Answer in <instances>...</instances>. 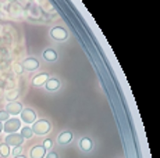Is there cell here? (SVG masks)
<instances>
[{"label":"cell","mask_w":160,"mask_h":158,"mask_svg":"<svg viewBox=\"0 0 160 158\" xmlns=\"http://www.w3.org/2000/svg\"><path fill=\"white\" fill-rule=\"evenodd\" d=\"M31 129H32L33 135L45 136L52 130V123L49 122L48 119H45V118H41V119H36L35 122L32 123Z\"/></svg>","instance_id":"obj_1"},{"label":"cell","mask_w":160,"mask_h":158,"mask_svg":"<svg viewBox=\"0 0 160 158\" xmlns=\"http://www.w3.org/2000/svg\"><path fill=\"white\" fill-rule=\"evenodd\" d=\"M21 119L20 118H8L6 122H3V132L6 135H10V133H17L21 129Z\"/></svg>","instance_id":"obj_2"},{"label":"cell","mask_w":160,"mask_h":158,"mask_svg":"<svg viewBox=\"0 0 160 158\" xmlns=\"http://www.w3.org/2000/svg\"><path fill=\"white\" fill-rule=\"evenodd\" d=\"M20 118H21V122L27 123V125H32L36 121L38 115H36L35 110L27 107V108H22V111H21V114H20Z\"/></svg>","instance_id":"obj_3"},{"label":"cell","mask_w":160,"mask_h":158,"mask_svg":"<svg viewBox=\"0 0 160 158\" xmlns=\"http://www.w3.org/2000/svg\"><path fill=\"white\" fill-rule=\"evenodd\" d=\"M4 143L8 144L11 148L13 147H21L24 143V137L20 135V133H10V135H6L4 137Z\"/></svg>","instance_id":"obj_4"},{"label":"cell","mask_w":160,"mask_h":158,"mask_svg":"<svg viewBox=\"0 0 160 158\" xmlns=\"http://www.w3.org/2000/svg\"><path fill=\"white\" fill-rule=\"evenodd\" d=\"M24 105L21 104L20 101H8L7 104H6V108L4 110L7 111V114L10 115V117H18V115L21 114V111H22Z\"/></svg>","instance_id":"obj_5"},{"label":"cell","mask_w":160,"mask_h":158,"mask_svg":"<svg viewBox=\"0 0 160 158\" xmlns=\"http://www.w3.org/2000/svg\"><path fill=\"white\" fill-rule=\"evenodd\" d=\"M50 38L54 39V40L57 42H63L67 39V36H68V33H67L66 28H63V26H54V28L50 29Z\"/></svg>","instance_id":"obj_6"},{"label":"cell","mask_w":160,"mask_h":158,"mask_svg":"<svg viewBox=\"0 0 160 158\" xmlns=\"http://www.w3.org/2000/svg\"><path fill=\"white\" fill-rule=\"evenodd\" d=\"M21 65H22L24 71L33 72V71H36V69L39 68V65H41V64H39V60L35 58V57H27V58L21 63Z\"/></svg>","instance_id":"obj_7"},{"label":"cell","mask_w":160,"mask_h":158,"mask_svg":"<svg viewBox=\"0 0 160 158\" xmlns=\"http://www.w3.org/2000/svg\"><path fill=\"white\" fill-rule=\"evenodd\" d=\"M48 79H49L48 72H41V74L33 75L31 83H32V86H35V87H41V86H45V83L48 82Z\"/></svg>","instance_id":"obj_8"},{"label":"cell","mask_w":160,"mask_h":158,"mask_svg":"<svg viewBox=\"0 0 160 158\" xmlns=\"http://www.w3.org/2000/svg\"><path fill=\"white\" fill-rule=\"evenodd\" d=\"M45 156H46V150L41 144L33 146L29 150V158H45Z\"/></svg>","instance_id":"obj_9"},{"label":"cell","mask_w":160,"mask_h":158,"mask_svg":"<svg viewBox=\"0 0 160 158\" xmlns=\"http://www.w3.org/2000/svg\"><path fill=\"white\" fill-rule=\"evenodd\" d=\"M71 140H72V133L70 130H63L57 137L58 144H68Z\"/></svg>","instance_id":"obj_10"},{"label":"cell","mask_w":160,"mask_h":158,"mask_svg":"<svg viewBox=\"0 0 160 158\" xmlns=\"http://www.w3.org/2000/svg\"><path fill=\"white\" fill-rule=\"evenodd\" d=\"M45 87L49 92H54V90L60 89V81L57 78H49L48 82L45 83Z\"/></svg>","instance_id":"obj_11"},{"label":"cell","mask_w":160,"mask_h":158,"mask_svg":"<svg viewBox=\"0 0 160 158\" xmlns=\"http://www.w3.org/2000/svg\"><path fill=\"white\" fill-rule=\"evenodd\" d=\"M42 57H43V60H46V61L53 63L57 60V51L54 49H46L43 53H42Z\"/></svg>","instance_id":"obj_12"},{"label":"cell","mask_w":160,"mask_h":158,"mask_svg":"<svg viewBox=\"0 0 160 158\" xmlns=\"http://www.w3.org/2000/svg\"><path fill=\"white\" fill-rule=\"evenodd\" d=\"M79 147H81L82 151H91L92 147H93V143L89 137H82L79 140Z\"/></svg>","instance_id":"obj_13"},{"label":"cell","mask_w":160,"mask_h":158,"mask_svg":"<svg viewBox=\"0 0 160 158\" xmlns=\"http://www.w3.org/2000/svg\"><path fill=\"white\" fill-rule=\"evenodd\" d=\"M10 156H11V147L8 144H6L4 142L0 143V157L8 158Z\"/></svg>","instance_id":"obj_14"},{"label":"cell","mask_w":160,"mask_h":158,"mask_svg":"<svg viewBox=\"0 0 160 158\" xmlns=\"http://www.w3.org/2000/svg\"><path fill=\"white\" fill-rule=\"evenodd\" d=\"M20 135L22 136L24 140H25V139H31V137H32V136H33V132H32V129H31V126L27 125V126H21Z\"/></svg>","instance_id":"obj_15"},{"label":"cell","mask_w":160,"mask_h":158,"mask_svg":"<svg viewBox=\"0 0 160 158\" xmlns=\"http://www.w3.org/2000/svg\"><path fill=\"white\" fill-rule=\"evenodd\" d=\"M42 146H43V148H45L46 151H48V150H52V147H53V142H52V139H45V140H43V144H42Z\"/></svg>","instance_id":"obj_16"},{"label":"cell","mask_w":160,"mask_h":158,"mask_svg":"<svg viewBox=\"0 0 160 158\" xmlns=\"http://www.w3.org/2000/svg\"><path fill=\"white\" fill-rule=\"evenodd\" d=\"M13 69H14V72L15 74H18V75H21L24 72V68H22V65L21 64H18V63H15L14 65H13Z\"/></svg>","instance_id":"obj_17"},{"label":"cell","mask_w":160,"mask_h":158,"mask_svg":"<svg viewBox=\"0 0 160 158\" xmlns=\"http://www.w3.org/2000/svg\"><path fill=\"white\" fill-rule=\"evenodd\" d=\"M10 118V115L7 114L6 110H0V122H6V121Z\"/></svg>","instance_id":"obj_18"},{"label":"cell","mask_w":160,"mask_h":158,"mask_svg":"<svg viewBox=\"0 0 160 158\" xmlns=\"http://www.w3.org/2000/svg\"><path fill=\"white\" fill-rule=\"evenodd\" d=\"M21 151H22V148H21V147H13V148H11V154H13L14 157H15V156H20V154H22Z\"/></svg>","instance_id":"obj_19"},{"label":"cell","mask_w":160,"mask_h":158,"mask_svg":"<svg viewBox=\"0 0 160 158\" xmlns=\"http://www.w3.org/2000/svg\"><path fill=\"white\" fill-rule=\"evenodd\" d=\"M45 158H58V154L56 151H49V153L45 156Z\"/></svg>","instance_id":"obj_20"},{"label":"cell","mask_w":160,"mask_h":158,"mask_svg":"<svg viewBox=\"0 0 160 158\" xmlns=\"http://www.w3.org/2000/svg\"><path fill=\"white\" fill-rule=\"evenodd\" d=\"M13 158H28V157L24 156V154H20V156H15V157H13Z\"/></svg>","instance_id":"obj_21"},{"label":"cell","mask_w":160,"mask_h":158,"mask_svg":"<svg viewBox=\"0 0 160 158\" xmlns=\"http://www.w3.org/2000/svg\"><path fill=\"white\" fill-rule=\"evenodd\" d=\"M2 132H3V122H0V135H2Z\"/></svg>","instance_id":"obj_22"}]
</instances>
